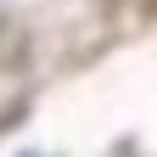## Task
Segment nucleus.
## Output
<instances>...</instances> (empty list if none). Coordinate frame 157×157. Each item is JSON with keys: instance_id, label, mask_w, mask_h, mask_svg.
<instances>
[]
</instances>
